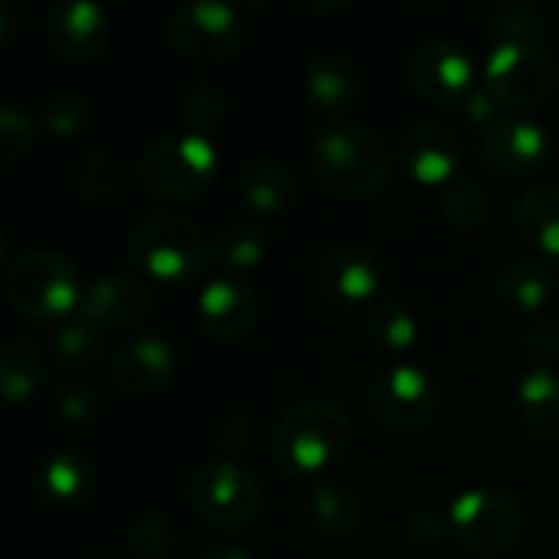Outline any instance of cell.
<instances>
[{
  "label": "cell",
  "instance_id": "obj_5",
  "mask_svg": "<svg viewBox=\"0 0 559 559\" xmlns=\"http://www.w3.org/2000/svg\"><path fill=\"white\" fill-rule=\"evenodd\" d=\"M206 236L183 213H151L131 233V259L164 285L193 282L206 265Z\"/></svg>",
  "mask_w": 559,
  "mask_h": 559
},
{
  "label": "cell",
  "instance_id": "obj_7",
  "mask_svg": "<svg viewBox=\"0 0 559 559\" xmlns=\"http://www.w3.org/2000/svg\"><path fill=\"white\" fill-rule=\"evenodd\" d=\"M449 527L468 554L504 557L521 540L524 514L508 495L491 488H472L452 501Z\"/></svg>",
  "mask_w": 559,
  "mask_h": 559
},
{
  "label": "cell",
  "instance_id": "obj_33",
  "mask_svg": "<svg viewBox=\"0 0 559 559\" xmlns=\"http://www.w3.org/2000/svg\"><path fill=\"white\" fill-rule=\"evenodd\" d=\"M442 210L445 219L459 229H475L488 219V197L478 183L472 180H455L452 187H445L442 197Z\"/></svg>",
  "mask_w": 559,
  "mask_h": 559
},
{
  "label": "cell",
  "instance_id": "obj_35",
  "mask_svg": "<svg viewBox=\"0 0 559 559\" xmlns=\"http://www.w3.org/2000/svg\"><path fill=\"white\" fill-rule=\"evenodd\" d=\"M170 544H174V531L164 514L154 511L138 514L128 527V547L138 559H164L170 554Z\"/></svg>",
  "mask_w": 559,
  "mask_h": 559
},
{
  "label": "cell",
  "instance_id": "obj_43",
  "mask_svg": "<svg viewBox=\"0 0 559 559\" xmlns=\"http://www.w3.org/2000/svg\"><path fill=\"white\" fill-rule=\"evenodd\" d=\"M200 559H252L246 547H213L210 554H203Z\"/></svg>",
  "mask_w": 559,
  "mask_h": 559
},
{
  "label": "cell",
  "instance_id": "obj_20",
  "mask_svg": "<svg viewBox=\"0 0 559 559\" xmlns=\"http://www.w3.org/2000/svg\"><path fill=\"white\" fill-rule=\"evenodd\" d=\"M95 491V465L82 452H56L36 472V495L49 504H82Z\"/></svg>",
  "mask_w": 559,
  "mask_h": 559
},
{
  "label": "cell",
  "instance_id": "obj_39",
  "mask_svg": "<svg viewBox=\"0 0 559 559\" xmlns=\"http://www.w3.org/2000/svg\"><path fill=\"white\" fill-rule=\"evenodd\" d=\"M524 347H527V354L537 360V367L554 364V360H559V328L554 321H537V324L527 331Z\"/></svg>",
  "mask_w": 559,
  "mask_h": 559
},
{
  "label": "cell",
  "instance_id": "obj_14",
  "mask_svg": "<svg viewBox=\"0 0 559 559\" xmlns=\"http://www.w3.org/2000/svg\"><path fill=\"white\" fill-rule=\"evenodd\" d=\"M151 292L131 275H105L92 282L82 295L79 318L98 331H128L147 321Z\"/></svg>",
  "mask_w": 559,
  "mask_h": 559
},
{
  "label": "cell",
  "instance_id": "obj_2",
  "mask_svg": "<svg viewBox=\"0 0 559 559\" xmlns=\"http://www.w3.org/2000/svg\"><path fill=\"white\" fill-rule=\"evenodd\" d=\"M350 442V419L337 403L311 400L292 406L272 429V455L288 475L328 472Z\"/></svg>",
  "mask_w": 559,
  "mask_h": 559
},
{
  "label": "cell",
  "instance_id": "obj_13",
  "mask_svg": "<svg viewBox=\"0 0 559 559\" xmlns=\"http://www.w3.org/2000/svg\"><path fill=\"white\" fill-rule=\"evenodd\" d=\"M396 164L423 187H452L465 154L455 134L442 124H413L396 141Z\"/></svg>",
  "mask_w": 559,
  "mask_h": 559
},
{
  "label": "cell",
  "instance_id": "obj_15",
  "mask_svg": "<svg viewBox=\"0 0 559 559\" xmlns=\"http://www.w3.org/2000/svg\"><path fill=\"white\" fill-rule=\"evenodd\" d=\"M383 282V269L373 252L360 246H337L321 255L314 269L318 292L334 305H360L377 295Z\"/></svg>",
  "mask_w": 559,
  "mask_h": 559
},
{
  "label": "cell",
  "instance_id": "obj_36",
  "mask_svg": "<svg viewBox=\"0 0 559 559\" xmlns=\"http://www.w3.org/2000/svg\"><path fill=\"white\" fill-rule=\"evenodd\" d=\"M491 29L504 43H531L544 29V13L534 3H501L491 10Z\"/></svg>",
  "mask_w": 559,
  "mask_h": 559
},
{
  "label": "cell",
  "instance_id": "obj_21",
  "mask_svg": "<svg viewBox=\"0 0 559 559\" xmlns=\"http://www.w3.org/2000/svg\"><path fill=\"white\" fill-rule=\"evenodd\" d=\"M360 82L354 66L344 56L324 52L314 56L305 69V95L321 111H344L357 102Z\"/></svg>",
  "mask_w": 559,
  "mask_h": 559
},
{
  "label": "cell",
  "instance_id": "obj_19",
  "mask_svg": "<svg viewBox=\"0 0 559 559\" xmlns=\"http://www.w3.org/2000/svg\"><path fill=\"white\" fill-rule=\"evenodd\" d=\"M236 193L242 203L262 216H282L292 213L298 203V180L292 167H285L275 157H255L246 160L236 174Z\"/></svg>",
  "mask_w": 559,
  "mask_h": 559
},
{
  "label": "cell",
  "instance_id": "obj_28",
  "mask_svg": "<svg viewBox=\"0 0 559 559\" xmlns=\"http://www.w3.org/2000/svg\"><path fill=\"white\" fill-rule=\"evenodd\" d=\"M308 514H311L318 531L341 537V534H350L360 524L364 508L354 498V491H347L341 485H321V488H314V495L308 501Z\"/></svg>",
  "mask_w": 559,
  "mask_h": 559
},
{
  "label": "cell",
  "instance_id": "obj_27",
  "mask_svg": "<svg viewBox=\"0 0 559 559\" xmlns=\"http://www.w3.org/2000/svg\"><path fill=\"white\" fill-rule=\"evenodd\" d=\"M52 354L66 373H88L102 360V341L98 328L82 321L79 314L72 321H62L52 331Z\"/></svg>",
  "mask_w": 559,
  "mask_h": 559
},
{
  "label": "cell",
  "instance_id": "obj_16",
  "mask_svg": "<svg viewBox=\"0 0 559 559\" xmlns=\"http://www.w3.org/2000/svg\"><path fill=\"white\" fill-rule=\"evenodd\" d=\"M259 298L249 285L233 278H216L197 295L200 324L223 344L246 341L259 324Z\"/></svg>",
  "mask_w": 559,
  "mask_h": 559
},
{
  "label": "cell",
  "instance_id": "obj_32",
  "mask_svg": "<svg viewBox=\"0 0 559 559\" xmlns=\"http://www.w3.org/2000/svg\"><path fill=\"white\" fill-rule=\"evenodd\" d=\"M33 141H36V121L16 105H3L0 108V167L10 170L23 164L26 154L33 151Z\"/></svg>",
  "mask_w": 559,
  "mask_h": 559
},
{
  "label": "cell",
  "instance_id": "obj_31",
  "mask_svg": "<svg viewBox=\"0 0 559 559\" xmlns=\"http://www.w3.org/2000/svg\"><path fill=\"white\" fill-rule=\"evenodd\" d=\"M226 108H229V102H226L223 88L213 82H197L180 95L183 121L190 124L193 134H203V138H206V131L219 128V121L226 118Z\"/></svg>",
  "mask_w": 559,
  "mask_h": 559
},
{
  "label": "cell",
  "instance_id": "obj_11",
  "mask_svg": "<svg viewBox=\"0 0 559 559\" xmlns=\"http://www.w3.org/2000/svg\"><path fill=\"white\" fill-rule=\"evenodd\" d=\"M409 85L436 105H462L475 92L472 56L445 39H429L409 56Z\"/></svg>",
  "mask_w": 559,
  "mask_h": 559
},
{
  "label": "cell",
  "instance_id": "obj_29",
  "mask_svg": "<svg viewBox=\"0 0 559 559\" xmlns=\"http://www.w3.org/2000/svg\"><path fill=\"white\" fill-rule=\"evenodd\" d=\"M121 183V167L111 151H88L72 170V190L85 203H105Z\"/></svg>",
  "mask_w": 559,
  "mask_h": 559
},
{
  "label": "cell",
  "instance_id": "obj_34",
  "mask_svg": "<svg viewBox=\"0 0 559 559\" xmlns=\"http://www.w3.org/2000/svg\"><path fill=\"white\" fill-rule=\"evenodd\" d=\"M88 105L82 95H56L46 108H43V118H39V128L59 141H72L79 134H85L88 128Z\"/></svg>",
  "mask_w": 559,
  "mask_h": 559
},
{
  "label": "cell",
  "instance_id": "obj_18",
  "mask_svg": "<svg viewBox=\"0 0 559 559\" xmlns=\"http://www.w3.org/2000/svg\"><path fill=\"white\" fill-rule=\"evenodd\" d=\"M177 370L174 347L157 334H141L121 344V350L111 360V380L121 393L131 396H151L160 393Z\"/></svg>",
  "mask_w": 559,
  "mask_h": 559
},
{
  "label": "cell",
  "instance_id": "obj_41",
  "mask_svg": "<svg viewBox=\"0 0 559 559\" xmlns=\"http://www.w3.org/2000/svg\"><path fill=\"white\" fill-rule=\"evenodd\" d=\"M216 442L226 452H246L252 445V423L246 416H229L216 429Z\"/></svg>",
  "mask_w": 559,
  "mask_h": 559
},
{
  "label": "cell",
  "instance_id": "obj_42",
  "mask_svg": "<svg viewBox=\"0 0 559 559\" xmlns=\"http://www.w3.org/2000/svg\"><path fill=\"white\" fill-rule=\"evenodd\" d=\"M292 7H295V10H301V13L328 16V13L341 10V7H344V0H292Z\"/></svg>",
  "mask_w": 559,
  "mask_h": 559
},
{
  "label": "cell",
  "instance_id": "obj_9",
  "mask_svg": "<svg viewBox=\"0 0 559 559\" xmlns=\"http://www.w3.org/2000/svg\"><path fill=\"white\" fill-rule=\"evenodd\" d=\"M170 43L193 66H219L242 43L239 13L219 0H197L170 16Z\"/></svg>",
  "mask_w": 559,
  "mask_h": 559
},
{
  "label": "cell",
  "instance_id": "obj_17",
  "mask_svg": "<svg viewBox=\"0 0 559 559\" xmlns=\"http://www.w3.org/2000/svg\"><path fill=\"white\" fill-rule=\"evenodd\" d=\"M550 151V138L544 124L527 118H501L481 134V157L495 174L521 177L544 164Z\"/></svg>",
  "mask_w": 559,
  "mask_h": 559
},
{
  "label": "cell",
  "instance_id": "obj_1",
  "mask_svg": "<svg viewBox=\"0 0 559 559\" xmlns=\"http://www.w3.org/2000/svg\"><path fill=\"white\" fill-rule=\"evenodd\" d=\"M393 154L386 141L364 124H331L311 141V170L324 190L344 200H364L386 187Z\"/></svg>",
  "mask_w": 559,
  "mask_h": 559
},
{
  "label": "cell",
  "instance_id": "obj_12",
  "mask_svg": "<svg viewBox=\"0 0 559 559\" xmlns=\"http://www.w3.org/2000/svg\"><path fill=\"white\" fill-rule=\"evenodd\" d=\"M46 46L69 66L98 59L108 46V13L92 0L56 3L46 16Z\"/></svg>",
  "mask_w": 559,
  "mask_h": 559
},
{
  "label": "cell",
  "instance_id": "obj_23",
  "mask_svg": "<svg viewBox=\"0 0 559 559\" xmlns=\"http://www.w3.org/2000/svg\"><path fill=\"white\" fill-rule=\"evenodd\" d=\"M46 383V354L26 341L10 337L0 347V390L7 403H26L33 400Z\"/></svg>",
  "mask_w": 559,
  "mask_h": 559
},
{
  "label": "cell",
  "instance_id": "obj_25",
  "mask_svg": "<svg viewBox=\"0 0 559 559\" xmlns=\"http://www.w3.org/2000/svg\"><path fill=\"white\" fill-rule=\"evenodd\" d=\"M557 288V275L550 269L547 259H518L504 269L501 275V295L511 308L524 311V314H540Z\"/></svg>",
  "mask_w": 559,
  "mask_h": 559
},
{
  "label": "cell",
  "instance_id": "obj_4",
  "mask_svg": "<svg viewBox=\"0 0 559 559\" xmlns=\"http://www.w3.org/2000/svg\"><path fill=\"white\" fill-rule=\"evenodd\" d=\"M216 147L210 138L193 131H177L151 141L138 160V177L147 193L160 200H197L216 180Z\"/></svg>",
  "mask_w": 559,
  "mask_h": 559
},
{
  "label": "cell",
  "instance_id": "obj_24",
  "mask_svg": "<svg viewBox=\"0 0 559 559\" xmlns=\"http://www.w3.org/2000/svg\"><path fill=\"white\" fill-rule=\"evenodd\" d=\"M518 229L521 236L547 259L559 255V187L537 183L518 203Z\"/></svg>",
  "mask_w": 559,
  "mask_h": 559
},
{
  "label": "cell",
  "instance_id": "obj_3",
  "mask_svg": "<svg viewBox=\"0 0 559 559\" xmlns=\"http://www.w3.org/2000/svg\"><path fill=\"white\" fill-rule=\"evenodd\" d=\"M7 301L29 321H62L82 305V282L75 265L52 249H29L7 262Z\"/></svg>",
  "mask_w": 559,
  "mask_h": 559
},
{
  "label": "cell",
  "instance_id": "obj_10",
  "mask_svg": "<svg viewBox=\"0 0 559 559\" xmlns=\"http://www.w3.org/2000/svg\"><path fill=\"white\" fill-rule=\"evenodd\" d=\"M367 403H370L377 426L396 436H409V432H419L432 419L436 383L429 380L426 370L413 364H396V367H386L370 383Z\"/></svg>",
  "mask_w": 559,
  "mask_h": 559
},
{
  "label": "cell",
  "instance_id": "obj_6",
  "mask_svg": "<svg viewBox=\"0 0 559 559\" xmlns=\"http://www.w3.org/2000/svg\"><path fill=\"white\" fill-rule=\"evenodd\" d=\"M187 498L193 514L219 531H239L262 511L259 481L236 462H206L190 475Z\"/></svg>",
  "mask_w": 559,
  "mask_h": 559
},
{
  "label": "cell",
  "instance_id": "obj_8",
  "mask_svg": "<svg viewBox=\"0 0 559 559\" xmlns=\"http://www.w3.org/2000/svg\"><path fill=\"white\" fill-rule=\"evenodd\" d=\"M485 88L501 108L531 111L554 95L557 66L534 43H501L485 62Z\"/></svg>",
  "mask_w": 559,
  "mask_h": 559
},
{
  "label": "cell",
  "instance_id": "obj_22",
  "mask_svg": "<svg viewBox=\"0 0 559 559\" xmlns=\"http://www.w3.org/2000/svg\"><path fill=\"white\" fill-rule=\"evenodd\" d=\"M518 409L537 439L559 445V373L534 367L518 386Z\"/></svg>",
  "mask_w": 559,
  "mask_h": 559
},
{
  "label": "cell",
  "instance_id": "obj_37",
  "mask_svg": "<svg viewBox=\"0 0 559 559\" xmlns=\"http://www.w3.org/2000/svg\"><path fill=\"white\" fill-rule=\"evenodd\" d=\"M445 531H452V527H449V518H442V514H436V511H429V508H423V511H416V514L406 518V540H409L413 547L432 550V547L442 544Z\"/></svg>",
  "mask_w": 559,
  "mask_h": 559
},
{
  "label": "cell",
  "instance_id": "obj_40",
  "mask_svg": "<svg viewBox=\"0 0 559 559\" xmlns=\"http://www.w3.org/2000/svg\"><path fill=\"white\" fill-rule=\"evenodd\" d=\"M498 102L491 98V92L488 88H475L465 102H462V115L472 121V124H485V131L491 128V124H498L501 118H498Z\"/></svg>",
  "mask_w": 559,
  "mask_h": 559
},
{
  "label": "cell",
  "instance_id": "obj_30",
  "mask_svg": "<svg viewBox=\"0 0 559 559\" xmlns=\"http://www.w3.org/2000/svg\"><path fill=\"white\" fill-rule=\"evenodd\" d=\"M367 334L383 350H409L419 337V321L400 301H383L367 314Z\"/></svg>",
  "mask_w": 559,
  "mask_h": 559
},
{
  "label": "cell",
  "instance_id": "obj_38",
  "mask_svg": "<svg viewBox=\"0 0 559 559\" xmlns=\"http://www.w3.org/2000/svg\"><path fill=\"white\" fill-rule=\"evenodd\" d=\"M56 409H59V419H62L66 426H92L95 416H98V400H95L92 390L72 386V390L59 393Z\"/></svg>",
  "mask_w": 559,
  "mask_h": 559
},
{
  "label": "cell",
  "instance_id": "obj_26",
  "mask_svg": "<svg viewBox=\"0 0 559 559\" xmlns=\"http://www.w3.org/2000/svg\"><path fill=\"white\" fill-rule=\"evenodd\" d=\"M210 259L229 272H252L265 262V236L252 223H226L213 236Z\"/></svg>",
  "mask_w": 559,
  "mask_h": 559
}]
</instances>
